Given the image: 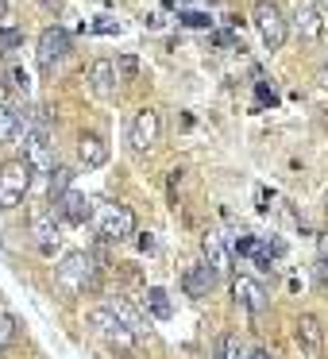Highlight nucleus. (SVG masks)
Masks as SVG:
<instances>
[{"label":"nucleus","instance_id":"f257e3e1","mask_svg":"<svg viewBox=\"0 0 328 359\" xmlns=\"http://www.w3.org/2000/svg\"><path fill=\"white\" fill-rule=\"evenodd\" d=\"M55 282L66 290V294H86V290L97 286V266L89 251H66L62 263L55 266Z\"/></svg>","mask_w":328,"mask_h":359},{"label":"nucleus","instance_id":"f03ea898","mask_svg":"<svg viewBox=\"0 0 328 359\" xmlns=\"http://www.w3.org/2000/svg\"><path fill=\"white\" fill-rule=\"evenodd\" d=\"M27 189H32V163H27V158H8V163H0V209L4 212L16 209V205L27 197Z\"/></svg>","mask_w":328,"mask_h":359},{"label":"nucleus","instance_id":"7ed1b4c3","mask_svg":"<svg viewBox=\"0 0 328 359\" xmlns=\"http://www.w3.org/2000/svg\"><path fill=\"white\" fill-rule=\"evenodd\" d=\"M86 325L93 328V332L101 336L104 344H112V348H120V351H128V348H132L135 340H139V336H135L132 328H128L124 320H120L116 313L109 309V305H97V309H89Z\"/></svg>","mask_w":328,"mask_h":359},{"label":"nucleus","instance_id":"20e7f679","mask_svg":"<svg viewBox=\"0 0 328 359\" xmlns=\"http://www.w3.org/2000/svg\"><path fill=\"white\" fill-rule=\"evenodd\" d=\"M97 236H101L104 243H120V240H128V236H135L132 209H128V205H116V201L101 205V209H97Z\"/></svg>","mask_w":328,"mask_h":359},{"label":"nucleus","instance_id":"39448f33","mask_svg":"<svg viewBox=\"0 0 328 359\" xmlns=\"http://www.w3.org/2000/svg\"><path fill=\"white\" fill-rule=\"evenodd\" d=\"M251 20H255V32H259V39L266 43L271 50H278L282 43H286V16H282V8L274 4V0H259L255 4V12H251Z\"/></svg>","mask_w":328,"mask_h":359},{"label":"nucleus","instance_id":"423d86ee","mask_svg":"<svg viewBox=\"0 0 328 359\" xmlns=\"http://www.w3.org/2000/svg\"><path fill=\"white\" fill-rule=\"evenodd\" d=\"M24 158L32 163V170H43V174H55V143H50V132H47V120L32 128L24 135Z\"/></svg>","mask_w":328,"mask_h":359},{"label":"nucleus","instance_id":"0eeeda50","mask_svg":"<svg viewBox=\"0 0 328 359\" xmlns=\"http://www.w3.org/2000/svg\"><path fill=\"white\" fill-rule=\"evenodd\" d=\"M66 55H70V35H66L62 27H47V32L39 35V50H35L39 70L43 74H55L58 66L66 62Z\"/></svg>","mask_w":328,"mask_h":359},{"label":"nucleus","instance_id":"6e6552de","mask_svg":"<svg viewBox=\"0 0 328 359\" xmlns=\"http://www.w3.org/2000/svg\"><path fill=\"white\" fill-rule=\"evenodd\" d=\"M158 132H163V120H158L155 109H139L132 120V128H128V143H132L135 155H143V151H151L158 143Z\"/></svg>","mask_w":328,"mask_h":359},{"label":"nucleus","instance_id":"1a4fd4ad","mask_svg":"<svg viewBox=\"0 0 328 359\" xmlns=\"http://www.w3.org/2000/svg\"><path fill=\"white\" fill-rule=\"evenodd\" d=\"M32 240H35V248L43 251V255H55V248H58V220H55V209H47V205H39V209L32 212Z\"/></svg>","mask_w":328,"mask_h":359},{"label":"nucleus","instance_id":"9d476101","mask_svg":"<svg viewBox=\"0 0 328 359\" xmlns=\"http://www.w3.org/2000/svg\"><path fill=\"white\" fill-rule=\"evenodd\" d=\"M294 336H297V344H301L305 355L320 359V351H324V328H320V320L313 317V313H301V317H297Z\"/></svg>","mask_w":328,"mask_h":359},{"label":"nucleus","instance_id":"9b49d317","mask_svg":"<svg viewBox=\"0 0 328 359\" xmlns=\"http://www.w3.org/2000/svg\"><path fill=\"white\" fill-rule=\"evenodd\" d=\"M116 86H120L116 62H109V58H97V62L89 66V89H93L101 101H112V97H116Z\"/></svg>","mask_w":328,"mask_h":359},{"label":"nucleus","instance_id":"f8f14e48","mask_svg":"<svg viewBox=\"0 0 328 359\" xmlns=\"http://www.w3.org/2000/svg\"><path fill=\"white\" fill-rule=\"evenodd\" d=\"M217 278H220L217 266H209V263H193L186 274H182V290H186L189 297H209V290L217 286Z\"/></svg>","mask_w":328,"mask_h":359},{"label":"nucleus","instance_id":"ddd939ff","mask_svg":"<svg viewBox=\"0 0 328 359\" xmlns=\"http://www.w3.org/2000/svg\"><path fill=\"white\" fill-rule=\"evenodd\" d=\"M232 294H235V305H243L251 317H259V313L266 309V290L259 286L255 278H247V274H240V278L232 282Z\"/></svg>","mask_w":328,"mask_h":359},{"label":"nucleus","instance_id":"4468645a","mask_svg":"<svg viewBox=\"0 0 328 359\" xmlns=\"http://www.w3.org/2000/svg\"><path fill=\"white\" fill-rule=\"evenodd\" d=\"M78 158H81L86 170H97V166L109 163V143H104L97 132H81L78 135Z\"/></svg>","mask_w":328,"mask_h":359},{"label":"nucleus","instance_id":"2eb2a0df","mask_svg":"<svg viewBox=\"0 0 328 359\" xmlns=\"http://www.w3.org/2000/svg\"><path fill=\"white\" fill-rule=\"evenodd\" d=\"M109 309L116 313V317L124 320V325L132 328L135 336H147V332H151V320H147V313H143L135 302H128L124 294H116V297H112V302H109Z\"/></svg>","mask_w":328,"mask_h":359},{"label":"nucleus","instance_id":"dca6fc26","mask_svg":"<svg viewBox=\"0 0 328 359\" xmlns=\"http://www.w3.org/2000/svg\"><path fill=\"white\" fill-rule=\"evenodd\" d=\"M55 212H62L70 224H86V220L93 217V205H89L86 194H78V189H66V194L55 201Z\"/></svg>","mask_w":328,"mask_h":359},{"label":"nucleus","instance_id":"f3484780","mask_svg":"<svg viewBox=\"0 0 328 359\" xmlns=\"http://www.w3.org/2000/svg\"><path fill=\"white\" fill-rule=\"evenodd\" d=\"M201 255H205V263L217 266L220 274L228 271V263H232V255H228L224 236H220V232H205V236H201Z\"/></svg>","mask_w":328,"mask_h":359},{"label":"nucleus","instance_id":"a211bd4d","mask_svg":"<svg viewBox=\"0 0 328 359\" xmlns=\"http://www.w3.org/2000/svg\"><path fill=\"white\" fill-rule=\"evenodd\" d=\"M297 32H301L305 39H320V35H324V16H320V8L305 4V8L297 12Z\"/></svg>","mask_w":328,"mask_h":359},{"label":"nucleus","instance_id":"6ab92c4d","mask_svg":"<svg viewBox=\"0 0 328 359\" xmlns=\"http://www.w3.org/2000/svg\"><path fill=\"white\" fill-rule=\"evenodd\" d=\"M217 359H247L240 332H220L217 336Z\"/></svg>","mask_w":328,"mask_h":359},{"label":"nucleus","instance_id":"aec40b11","mask_svg":"<svg viewBox=\"0 0 328 359\" xmlns=\"http://www.w3.org/2000/svg\"><path fill=\"white\" fill-rule=\"evenodd\" d=\"M147 309L155 313L158 320H170L174 305H170V297H166V290H158V286H151V290H147Z\"/></svg>","mask_w":328,"mask_h":359},{"label":"nucleus","instance_id":"412c9836","mask_svg":"<svg viewBox=\"0 0 328 359\" xmlns=\"http://www.w3.org/2000/svg\"><path fill=\"white\" fill-rule=\"evenodd\" d=\"M70 178H74V174L66 170V166H55V174H50V205H55L58 197L70 189Z\"/></svg>","mask_w":328,"mask_h":359},{"label":"nucleus","instance_id":"4be33fe9","mask_svg":"<svg viewBox=\"0 0 328 359\" xmlns=\"http://www.w3.org/2000/svg\"><path fill=\"white\" fill-rule=\"evenodd\" d=\"M20 43H24V32H16V27H0V55H12Z\"/></svg>","mask_w":328,"mask_h":359},{"label":"nucleus","instance_id":"5701e85b","mask_svg":"<svg viewBox=\"0 0 328 359\" xmlns=\"http://www.w3.org/2000/svg\"><path fill=\"white\" fill-rule=\"evenodd\" d=\"M12 340H16V317H8V313H0V351L8 348Z\"/></svg>","mask_w":328,"mask_h":359},{"label":"nucleus","instance_id":"b1692460","mask_svg":"<svg viewBox=\"0 0 328 359\" xmlns=\"http://www.w3.org/2000/svg\"><path fill=\"white\" fill-rule=\"evenodd\" d=\"M8 78H12V86H16L20 93H27V89H32V78H27V70H24V66H12V70H8Z\"/></svg>","mask_w":328,"mask_h":359},{"label":"nucleus","instance_id":"393cba45","mask_svg":"<svg viewBox=\"0 0 328 359\" xmlns=\"http://www.w3.org/2000/svg\"><path fill=\"white\" fill-rule=\"evenodd\" d=\"M182 24H186V27H212V20L209 16H205V12H182Z\"/></svg>","mask_w":328,"mask_h":359},{"label":"nucleus","instance_id":"a878e982","mask_svg":"<svg viewBox=\"0 0 328 359\" xmlns=\"http://www.w3.org/2000/svg\"><path fill=\"white\" fill-rule=\"evenodd\" d=\"M255 248L259 243L251 240V236H240V240H235V255H255Z\"/></svg>","mask_w":328,"mask_h":359},{"label":"nucleus","instance_id":"bb28decb","mask_svg":"<svg viewBox=\"0 0 328 359\" xmlns=\"http://www.w3.org/2000/svg\"><path fill=\"white\" fill-rule=\"evenodd\" d=\"M93 32H101V35H120V24H112V20H101V24H93Z\"/></svg>","mask_w":328,"mask_h":359},{"label":"nucleus","instance_id":"cd10ccee","mask_svg":"<svg viewBox=\"0 0 328 359\" xmlns=\"http://www.w3.org/2000/svg\"><path fill=\"white\" fill-rule=\"evenodd\" d=\"M135 66H139V62H135L132 55H124V58H120V74H128V78L135 74Z\"/></svg>","mask_w":328,"mask_h":359},{"label":"nucleus","instance_id":"c85d7f7f","mask_svg":"<svg viewBox=\"0 0 328 359\" xmlns=\"http://www.w3.org/2000/svg\"><path fill=\"white\" fill-rule=\"evenodd\" d=\"M317 86L328 89V55H324V62H320V70H317Z\"/></svg>","mask_w":328,"mask_h":359},{"label":"nucleus","instance_id":"c756f323","mask_svg":"<svg viewBox=\"0 0 328 359\" xmlns=\"http://www.w3.org/2000/svg\"><path fill=\"white\" fill-rule=\"evenodd\" d=\"M139 251H147V255L155 251V236H151V232H143V236H139Z\"/></svg>","mask_w":328,"mask_h":359},{"label":"nucleus","instance_id":"7c9ffc66","mask_svg":"<svg viewBox=\"0 0 328 359\" xmlns=\"http://www.w3.org/2000/svg\"><path fill=\"white\" fill-rule=\"evenodd\" d=\"M317 278H320V282H324V286H328V255H324V259H320V263H317Z\"/></svg>","mask_w":328,"mask_h":359},{"label":"nucleus","instance_id":"2f4dec72","mask_svg":"<svg viewBox=\"0 0 328 359\" xmlns=\"http://www.w3.org/2000/svg\"><path fill=\"white\" fill-rule=\"evenodd\" d=\"M8 12H12V0H0V24L8 20Z\"/></svg>","mask_w":328,"mask_h":359},{"label":"nucleus","instance_id":"473e14b6","mask_svg":"<svg viewBox=\"0 0 328 359\" xmlns=\"http://www.w3.org/2000/svg\"><path fill=\"white\" fill-rule=\"evenodd\" d=\"M0 104H8V81L0 78Z\"/></svg>","mask_w":328,"mask_h":359},{"label":"nucleus","instance_id":"72a5a7b5","mask_svg":"<svg viewBox=\"0 0 328 359\" xmlns=\"http://www.w3.org/2000/svg\"><path fill=\"white\" fill-rule=\"evenodd\" d=\"M39 4H43V8H50V12H58V8H62V0H39Z\"/></svg>","mask_w":328,"mask_h":359},{"label":"nucleus","instance_id":"f704fd0d","mask_svg":"<svg viewBox=\"0 0 328 359\" xmlns=\"http://www.w3.org/2000/svg\"><path fill=\"white\" fill-rule=\"evenodd\" d=\"M247 359H274V355H271V351H266V348H259V351H251Z\"/></svg>","mask_w":328,"mask_h":359}]
</instances>
